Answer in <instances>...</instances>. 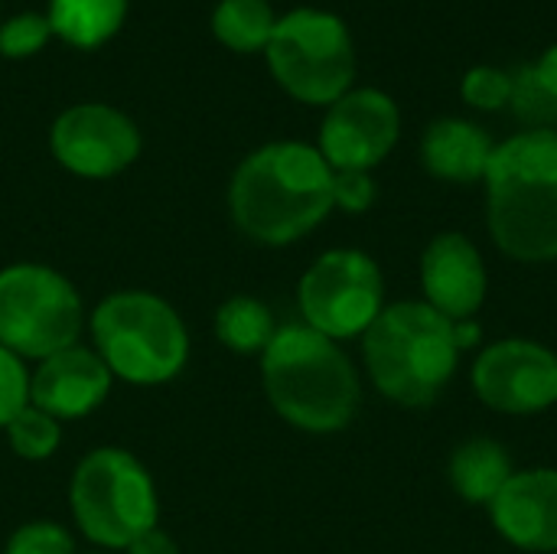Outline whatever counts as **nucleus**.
Listing matches in <instances>:
<instances>
[{
	"mask_svg": "<svg viewBox=\"0 0 557 554\" xmlns=\"http://www.w3.org/2000/svg\"><path fill=\"white\" fill-rule=\"evenodd\" d=\"M333 212V167L313 144L274 140L251 150L228 183L235 229L268 248L310 235Z\"/></svg>",
	"mask_w": 557,
	"mask_h": 554,
	"instance_id": "obj_1",
	"label": "nucleus"
},
{
	"mask_svg": "<svg viewBox=\"0 0 557 554\" xmlns=\"http://www.w3.org/2000/svg\"><path fill=\"white\" fill-rule=\"evenodd\" d=\"M261 385L271 408L307 434L346 431L362 405V382L346 349L307 323L274 333L261 353Z\"/></svg>",
	"mask_w": 557,
	"mask_h": 554,
	"instance_id": "obj_2",
	"label": "nucleus"
},
{
	"mask_svg": "<svg viewBox=\"0 0 557 554\" xmlns=\"http://www.w3.org/2000/svg\"><path fill=\"white\" fill-rule=\"evenodd\" d=\"M486 225L519 264L557 261V131H519L486 170Z\"/></svg>",
	"mask_w": 557,
	"mask_h": 554,
	"instance_id": "obj_3",
	"label": "nucleus"
},
{
	"mask_svg": "<svg viewBox=\"0 0 557 554\" xmlns=\"http://www.w3.org/2000/svg\"><path fill=\"white\" fill-rule=\"evenodd\" d=\"M362 359L379 395L401 408H424L450 385L460 346L444 313L424 300H401L366 330Z\"/></svg>",
	"mask_w": 557,
	"mask_h": 554,
	"instance_id": "obj_4",
	"label": "nucleus"
},
{
	"mask_svg": "<svg viewBox=\"0 0 557 554\" xmlns=\"http://www.w3.org/2000/svg\"><path fill=\"white\" fill-rule=\"evenodd\" d=\"M95 353L131 385H166L189 362V330L173 304L150 291H114L91 310Z\"/></svg>",
	"mask_w": 557,
	"mask_h": 554,
	"instance_id": "obj_5",
	"label": "nucleus"
},
{
	"mask_svg": "<svg viewBox=\"0 0 557 554\" xmlns=\"http://www.w3.org/2000/svg\"><path fill=\"white\" fill-rule=\"evenodd\" d=\"M69 509L78 532L108 552H127L160 522V496L147 467L124 447H98L69 480Z\"/></svg>",
	"mask_w": 557,
	"mask_h": 554,
	"instance_id": "obj_6",
	"label": "nucleus"
},
{
	"mask_svg": "<svg viewBox=\"0 0 557 554\" xmlns=\"http://www.w3.org/2000/svg\"><path fill=\"white\" fill-rule=\"evenodd\" d=\"M277 85L304 101L330 108L356 82V46L349 26L320 7H297L277 16L264 49Z\"/></svg>",
	"mask_w": 557,
	"mask_h": 554,
	"instance_id": "obj_7",
	"label": "nucleus"
},
{
	"mask_svg": "<svg viewBox=\"0 0 557 554\" xmlns=\"http://www.w3.org/2000/svg\"><path fill=\"white\" fill-rule=\"evenodd\" d=\"M85 307L75 284L49 264L16 261L0 271V346L13 356L49 359L78 343Z\"/></svg>",
	"mask_w": 557,
	"mask_h": 554,
	"instance_id": "obj_8",
	"label": "nucleus"
},
{
	"mask_svg": "<svg viewBox=\"0 0 557 554\" xmlns=\"http://www.w3.org/2000/svg\"><path fill=\"white\" fill-rule=\"evenodd\" d=\"M297 307L310 330L336 343L366 336L385 310V278L379 261L359 248L323 251L297 284Z\"/></svg>",
	"mask_w": 557,
	"mask_h": 554,
	"instance_id": "obj_9",
	"label": "nucleus"
},
{
	"mask_svg": "<svg viewBox=\"0 0 557 554\" xmlns=\"http://www.w3.org/2000/svg\"><path fill=\"white\" fill-rule=\"evenodd\" d=\"M470 385L499 415H542L557 405V353L522 336L496 340L473 359Z\"/></svg>",
	"mask_w": 557,
	"mask_h": 554,
	"instance_id": "obj_10",
	"label": "nucleus"
},
{
	"mask_svg": "<svg viewBox=\"0 0 557 554\" xmlns=\"http://www.w3.org/2000/svg\"><path fill=\"white\" fill-rule=\"evenodd\" d=\"M52 157L82 180H111L140 157L137 124L101 101L65 108L49 131Z\"/></svg>",
	"mask_w": 557,
	"mask_h": 554,
	"instance_id": "obj_11",
	"label": "nucleus"
},
{
	"mask_svg": "<svg viewBox=\"0 0 557 554\" xmlns=\"http://www.w3.org/2000/svg\"><path fill=\"white\" fill-rule=\"evenodd\" d=\"M401 137V111L382 88H349L326 108L317 150L333 170L372 173Z\"/></svg>",
	"mask_w": 557,
	"mask_h": 554,
	"instance_id": "obj_12",
	"label": "nucleus"
},
{
	"mask_svg": "<svg viewBox=\"0 0 557 554\" xmlns=\"http://www.w3.org/2000/svg\"><path fill=\"white\" fill-rule=\"evenodd\" d=\"M421 291L424 304H431L450 323L473 320L490 291L480 248L463 232L434 235L421 255Z\"/></svg>",
	"mask_w": 557,
	"mask_h": 554,
	"instance_id": "obj_13",
	"label": "nucleus"
},
{
	"mask_svg": "<svg viewBox=\"0 0 557 554\" xmlns=\"http://www.w3.org/2000/svg\"><path fill=\"white\" fill-rule=\"evenodd\" d=\"M114 376L101 356L88 346H69L42 359L29 372V405L42 408L55 421H78L104 405Z\"/></svg>",
	"mask_w": 557,
	"mask_h": 554,
	"instance_id": "obj_14",
	"label": "nucleus"
},
{
	"mask_svg": "<svg viewBox=\"0 0 557 554\" xmlns=\"http://www.w3.org/2000/svg\"><path fill=\"white\" fill-rule=\"evenodd\" d=\"M496 532L522 552L557 554V470H516L490 503Z\"/></svg>",
	"mask_w": 557,
	"mask_h": 554,
	"instance_id": "obj_15",
	"label": "nucleus"
},
{
	"mask_svg": "<svg viewBox=\"0 0 557 554\" xmlns=\"http://www.w3.org/2000/svg\"><path fill=\"white\" fill-rule=\"evenodd\" d=\"M493 137L463 118H437L421 137V163L431 176L447 183H480L486 180L493 160Z\"/></svg>",
	"mask_w": 557,
	"mask_h": 554,
	"instance_id": "obj_16",
	"label": "nucleus"
},
{
	"mask_svg": "<svg viewBox=\"0 0 557 554\" xmlns=\"http://www.w3.org/2000/svg\"><path fill=\"white\" fill-rule=\"evenodd\" d=\"M512 457L506 454V447L493 438H470L463 441L454 454H450V487L457 490V496L470 506H486L503 493V487L512 477Z\"/></svg>",
	"mask_w": 557,
	"mask_h": 554,
	"instance_id": "obj_17",
	"label": "nucleus"
},
{
	"mask_svg": "<svg viewBox=\"0 0 557 554\" xmlns=\"http://www.w3.org/2000/svg\"><path fill=\"white\" fill-rule=\"evenodd\" d=\"M52 36L75 49L104 46L127 16V0H49Z\"/></svg>",
	"mask_w": 557,
	"mask_h": 554,
	"instance_id": "obj_18",
	"label": "nucleus"
},
{
	"mask_svg": "<svg viewBox=\"0 0 557 554\" xmlns=\"http://www.w3.org/2000/svg\"><path fill=\"white\" fill-rule=\"evenodd\" d=\"M274 333V313L258 297L235 294L215 310V336L225 349L238 356H261Z\"/></svg>",
	"mask_w": 557,
	"mask_h": 554,
	"instance_id": "obj_19",
	"label": "nucleus"
},
{
	"mask_svg": "<svg viewBox=\"0 0 557 554\" xmlns=\"http://www.w3.org/2000/svg\"><path fill=\"white\" fill-rule=\"evenodd\" d=\"M277 16L268 0H219L212 13L215 39L232 52H264Z\"/></svg>",
	"mask_w": 557,
	"mask_h": 554,
	"instance_id": "obj_20",
	"label": "nucleus"
},
{
	"mask_svg": "<svg viewBox=\"0 0 557 554\" xmlns=\"http://www.w3.org/2000/svg\"><path fill=\"white\" fill-rule=\"evenodd\" d=\"M10 451L20 460H49L59 444H62V421H55L52 415H46L36 405H26L23 411L13 415V421L3 428Z\"/></svg>",
	"mask_w": 557,
	"mask_h": 554,
	"instance_id": "obj_21",
	"label": "nucleus"
},
{
	"mask_svg": "<svg viewBox=\"0 0 557 554\" xmlns=\"http://www.w3.org/2000/svg\"><path fill=\"white\" fill-rule=\"evenodd\" d=\"M519 121H525V131H557V98L539 78L535 65H522L512 72V101Z\"/></svg>",
	"mask_w": 557,
	"mask_h": 554,
	"instance_id": "obj_22",
	"label": "nucleus"
},
{
	"mask_svg": "<svg viewBox=\"0 0 557 554\" xmlns=\"http://www.w3.org/2000/svg\"><path fill=\"white\" fill-rule=\"evenodd\" d=\"M460 95L476 111H503L512 101V72L499 65H473L460 78Z\"/></svg>",
	"mask_w": 557,
	"mask_h": 554,
	"instance_id": "obj_23",
	"label": "nucleus"
},
{
	"mask_svg": "<svg viewBox=\"0 0 557 554\" xmlns=\"http://www.w3.org/2000/svg\"><path fill=\"white\" fill-rule=\"evenodd\" d=\"M52 36V23L46 13H16L0 26V56L26 59L39 52Z\"/></svg>",
	"mask_w": 557,
	"mask_h": 554,
	"instance_id": "obj_24",
	"label": "nucleus"
},
{
	"mask_svg": "<svg viewBox=\"0 0 557 554\" xmlns=\"http://www.w3.org/2000/svg\"><path fill=\"white\" fill-rule=\"evenodd\" d=\"M3 554H78L75 552V539L59 526V522H46V519H36V522H26L20 526Z\"/></svg>",
	"mask_w": 557,
	"mask_h": 554,
	"instance_id": "obj_25",
	"label": "nucleus"
},
{
	"mask_svg": "<svg viewBox=\"0 0 557 554\" xmlns=\"http://www.w3.org/2000/svg\"><path fill=\"white\" fill-rule=\"evenodd\" d=\"M29 405V372L20 356L0 346V431Z\"/></svg>",
	"mask_w": 557,
	"mask_h": 554,
	"instance_id": "obj_26",
	"label": "nucleus"
},
{
	"mask_svg": "<svg viewBox=\"0 0 557 554\" xmlns=\"http://www.w3.org/2000/svg\"><path fill=\"white\" fill-rule=\"evenodd\" d=\"M375 180L366 170H333V209L362 216L375 206Z\"/></svg>",
	"mask_w": 557,
	"mask_h": 554,
	"instance_id": "obj_27",
	"label": "nucleus"
},
{
	"mask_svg": "<svg viewBox=\"0 0 557 554\" xmlns=\"http://www.w3.org/2000/svg\"><path fill=\"white\" fill-rule=\"evenodd\" d=\"M127 554H183V552H180V545L173 542V535H166L160 526H153V529H147L140 539H134V542H131Z\"/></svg>",
	"mask_w": 557,
	"mask_h": 554,
	"instance_id": "obj_28",
	"label": "nucleus"
},
{
	"mask_svg": "<svg viewBox=\"0 0 557 554\" xmlns=\"http://www.w3.org/2000/svg\"><path fill=\"white\" fill-rule=\"evenodd\" d=\"M535 72H539V78L545 82V88L557 98V42L555 46H548L545 56L535 62Z\"/></svg>",
	"mask_w": 557,
	"mask_h": 554,
	"instance_id": "obj_29",
	"label": "nucleus"
},
{
	"mask_svg": "<svg viewBox=\"0 0 557 554\" xmlns=\"http://www.w3.org/2000/svg\"><path fill=\"white\" fill-rule=\"evenodd\" d=\"M454 333H457V346H460V353H463V349H470V346H476V343H480V336H483V330L476 327V320H460V323H454Z\"/></svg>",
	"mask_w": 557,
	"mask_h": 554,
	"instance_id": "obj_30",
	"label": "nucleus"
},
{
	"mask_svg": "<svg viewBox=\"0 0 557 554\" xmlns=\"http://www.w3.org/2000/svg\"><path fill=\"white\" fill-rule=\"evenodd\" d=\"M91 554H104V552H91Z\"/></svg>",
	"mask_w": 557,
	"mask_h": 554,
	"instance_id": "obj_31",
	"label": "nucleus"
}]
</instances>
